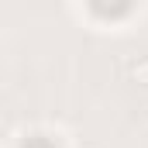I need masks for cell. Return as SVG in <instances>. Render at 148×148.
I'll return each instance as SVG.
<instances>
[{"label": "cell", "instance_id": "6da1fadb", "mask_svg": "<svg viewBox=\"0 0 148 148\" xmlns=\"http://www.w3.org/2000/svg\"><path fill=\"white\" fill-rule=\"evenodd\" d=\"M131 76H134L138 83H148V59H138V62L131 66Z\"/></svg>", "mask_w": 148, "mask_h": 148}]
</instances>
